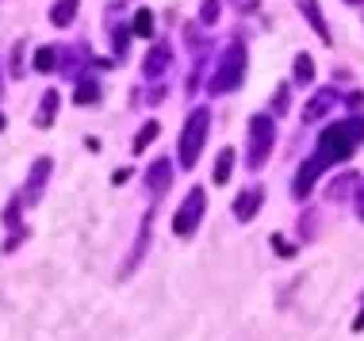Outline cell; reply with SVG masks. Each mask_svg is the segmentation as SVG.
<instances>
[{
	"mask_svg": "<svg viewBox=\"0 0 364 341\" xmlns=\"http://www.w3.org/2000/svg\"><path fill=\"white\" fill-rule=\"evenodd\" d=\"M35 70H43V73L54 70V50H46V46H43V50L35 54Z\"/></svg>",
	"mask_w": 364,
	"mask_h": 341,
	"instance_id": "obj_15",
	"label": "cell"
},
{
	"mask_svg": "<svg viewBox=\"0 0 364 341\" xmlns=\"http://www.w3.org/2000/svg\"><path fill=\"white\" fill-rule=\"evenodd\" d=\"M0 126H4V115H0Z\"/></svg>",
	"mask_w": 364,
	"mask_h": 341,
	"instance_id": "obj_20",
	"label": "cell"
},
{
	"mask_svg": "<svg viewBox=\"0 0 364 341\" xmlns=\"http://www.w3.org/2000/svg\"><path fill=\"white\" fill-rule=\"evenodd\" d=\"M230 165H234V150H223L219 161H215V184H226V180H230Z\"/></svg>",
	"mask_w": 364,
	"mask_h": 341,
	"instance_id": "obj_11",
	"label": "cell"
},
{
	"mask_svg": "<svg viewBox=\"0 0 364 341\" xmlns=\"http://www.w3.org/2000/svg\"><path fill=\"white\" fill-rule=\"evenodd\" d=\"M295 81H299V85H311L314 81V62H311L307 54L295 58Z\"/></svg>",
	"mask_w": 364,
	"mask_h": 341,
	"instance_id": "obj_12",
	"label": "cell"
},
{
	"mask_svg": "<svg viewBox=\"0 0 364 341\" xmlns=\"http://www.w3.org/2000/svg\"><path fill=\"white\" fill-rule=\"evenodd\" d=\"M134 31H139V35H154V19H150V12H139V19H134Z\"/></svg>",
	"mask_w": 364,
	"mask_h": 341,
	"instance_id": "obj_16",
	"label": "cell"
},
{
	"mask_svg": "<svg viewBox=\"0 0 364 341\" xmlns=\"http://www.w3.org/2000/svg\"><path fill=\"white\" fill-rule=\"evenodd\" d=\"M154 139H157V123H146L142 131H139V139H134V150H146Z\"/></svg>",
	"mask_w": 364,
	"mask_h": 341,
	"instance_id": "obj_14",
	"label": "cell"
},
{
	"mask_svg": "<svg viewBox=\"0 0 364 341\" xmlns=\"http://www.w3.org/2000/svg\"><path fill=\"white\" fill-rule=\"evenodd\" d=\"M303 12H307V19H311V27H314V31H318V35L330 43V27H326V19H322L318 4H314V0H303Z\"/></svg>",
	"mask_w": 364,
	"mask_h": 341,
	"instance_id": "obj_8",
	"label": "cell"
},
{
	"mask_svg": "<svg viewBox=\"0 0 364 341\" xmlns=\"http://www.w3.org/2000/svg\"><path fill=\"white\" fill-rule=\"evenodd\" d=\"M272 139H277V126H272L269 115H253L250 119V165L253 169H261L264 158H269L272 150Z\"/></svg>",
	"mask_w": 364,
	"mask_h": 341,
	"instance_id": "obj_3",
	"label": "cell"
},
{
	"mask_svg": "<svg viewBox=\"0 0 364 341\" xmlns=\"http://www.w3.org/2000/svg\"><path fill=\"white\" fill-rule=\"evenodd\" d=\"M77 100H81V104H85V100H96V85H85V89L77 92Z\"/></svg>",
	"mask_w": 364,
	"mask_h": 341,
	"instance_id": "obj_18",
	"label": "cell"
},
{
	"mask_svg": "<svg viewBox=\"0 0 364 341\" xmlns=\"http://www.w3.org/2000/svg\"><path fill=\"white\" fill-rule=\"evenodd\" d=\"M208 123H211L208 108H196L188 115V123H184V131H181V165H184V169H192L196 158H200L203 139H208Z\"/></svg>",
	"mask_w": 364,
	"mask_h": 341,
	"instance_id": "obj_2",
	"label": "cell"
},
{
	"mask_svg": "<svg viewBox=\"0 0 364 341\" xmlns=\"http://www.w3.org/2000/svg\"><path fill=\"white\" fill-rule=\"evenodd\" d=\"M203 207H208V200H203V188H192V192H188V200H184V207L176 211L173 230L181 234V238L196 234V227H200V219H203Z\"/></svg>",
	"mask_w": 364,
	"mask_h": 341,
	"instance_id": "obj_5",
	"label": "cell"
},
{
	"mask_svg": "<svg viewBox=\"0 0 364 341\" xmlns=\"http://www.w3.org/2000/svg\"><path fill=\"white\" fill-rule=\"evenodd\" d=\"M333 100H338L333 92H318V96H314V100L307 104V108H303V119H307V123H314L318 115H326V112H330V104H333Z\"/></svg>",
	"mask_w": 364,
	"mask_h": 341,
	"instance_id": "obj_6",
	"label": "cell"
},
{
	"mask_svg": "<svg viewBox=\"0 0 364 341\" xmlns=\"http://www.w3.org/2000/svg\"><path fill=\"white\" fill-rule=\"evenodd\" d=\"M360 142H364V115H353V119H341V123L326 126V131H322V139H318V150H314V158L299 169V177H295V184H291V192L303 200V196L311 192L314 177H318L326 165L346 161Z\"/></svg>",
	"mask_w": 364,
	"mask_h": 341,
	"instance_id": "obj_1",
	"label": "cell"
},
{
	"mask_svg": "<svg viewBox=\"0 0 364 341\" xmlns=\"http://www.w3.org/2000/svg\"><path fill=\"white\" fill-rule=\"evenodd\" d=\"M54 108H58V92H46L43 96V115H38V126H46L54 119Z\"/></svg>",
	"mask_w": 364,
	"mask_h": 341,
	"instance_id": "obj_13",
	"label": "cell"
},
{
	"mask_svg": "<svg viewBox=\"0 0 364 341\" xmlns=\"http://www.w3.org/2000/svg\"><path fill=\"white\" fill-rule=\"evenodd\" d=\"M357 200H360V203H357V215L364 219V188H360V196H357Z\"/></svg>",
	"mask_w": 364,
	"mask_h": 341,
	"instance_id": "obj_19",
	"label": "cell"
},
{
	"mask_svg": "<svg viewBox=\"0 0 364 341\" xmlns=\"http://www.w3.org/2000/svg\"><path fill=\"white\" fill-rule=\"evenodd\" d=\"M203 23H215V19H219V0H203Z\"/></svg>",
	"mask_w": 364,
	"mask_h": 341,
	"instance_id": "obj_17",
	"label": "cell"
},
{
	"mask_svg": "<svg viewBox=\"0 0 364 341\" xmlns=\"http://www.w3.org/2000/svg\"><path fill=\"white\" fill-rule=\"evenodd\" d=\"M73 12H77V0H58V4L50 8V23H58V27L70 23Z\"/></svg>",
	"mask_w": 364,
	"mask_h": 341,
	"instance_id": "obj_9",
	"label": "cell"
},
{
	"mask_svg": "<svg viewBox=\"0 0 364 341\" xmlns=\"http://www.w3.org/2000/svg\"><path fill=\"white\" fill-rule=\"evenodd\" d=\"M150 188L157 192V196H161V192L169 188V161H157V165H154V173H150Z\"/></svg>",
	"mask_w": 364,
	"mask_h": 341,
	"instance_id": "obj_10",
	"label": "cell"
},
{
	"mask_svg": "<svg viewBox=\"0 0 364 341\" xmlns=\"http://www.w3.org/2000/svg\"><path fill=\"white\" fill-rule=\"evenodd\" d=\"M242 77H245V46H230L226 58H223V65H219V73H215V81H211V92L238 89Z\"/></svg>",
	"mask_w": 364,
	"mask_h": 341,
	"instance_id": "obj_4",
	"label": "cell"
},
{
	"mask_svg": "<svg viewBox=\"0 0 364 341\" xmlns=\"http://www.w3.org/2000/svg\"><path fill=\"white\" fill-rule=\"evenodd\" d=\"M257 207H261V192H242L238 203H234V215H238V219H253V215H257Z\"/></svg>",
	"mask_w": 364,
	"mask_h": 341,
	"instance_id": "obj_7",
	"label": "cell"
},
{
	"mask_svg": "<svg viewBox=\"0 0 364 341\" xmlns=\"http://www.w3.org/2000/svg\"><path fill=\"white\" fill-rule=\"evenodd\" d=\"M349 4H360V0H349Z\"/></svg>",
	"mask_w": 364,
	"mask_h": 341,
	"instance_id": "obj_21",
	"label": "cell"
}]
</instances>
